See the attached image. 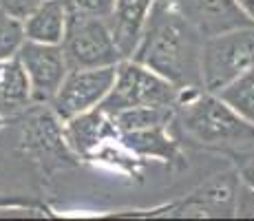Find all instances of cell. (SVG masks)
Here are the masks:
<instances>
[{"label":"cell","mask_w":254,"mask_h":221,"mask_svg":"<svg viewBox=\"0 0 254 221\" xmlns=\"http://www.w3.org/2000/svg\"><path fill=\"white\" fill-rule=\"evenodd\" d=\"M155 2L157 0H115L113 13L109 16V27L124 58L135 53Z\"/></svg>","instance_id":"obj_12"},{"label":"cell","mask_w":254,"mask_h":221,"mask_svg":"<svg viewBox=\"0 0 254 221\" xmlns=\"http://www.w3.org/2000/svg\"><path fill=\"white\" fill-rule=\"evenodd\" d=\"M64 137L66 144L75 155L91 159L106 142L120 140L113 117L97 106L93 111H86L82 115H75L64 122Z\"/></svg>","instance_id":"obj_11"},{"label":"cell","mask_w":254,"mask_h":221,"mask_svg":"<svg viewBox=\"0 0 254 221\" xmlns=\"http://www.w3.org/2000/svg\"><path fill=\"white\" fill-rule=\"evenodd\" d=\"M175 122L190 140L210 148H237L254 142V124L212 91H182Z\"/></svg>","instance_id":"obj_2"},{"label":"cell","mask_w":254,"mask_h":221,"mask_svg":"<svg viewBox=\"0 0 254 221\" xmlns=\"http://www.w3.org/2000/svg\"><path fill=\"white\" fill-rule=\"evenodd\" d=\"M237 173H239V179H241V184H246L248 188L254 190V155L241 161V166H239Z\"/></svg>","instance_id":"obj_22"},{"label":"cell","mask_w":254,"mask_h":221,"mask_svg":"<svg viewBox=\"0 0 254 221\" xmlns=\"http://www.w3.org/2000/svg\"><path fill=\"white\" fill-rule=\"evenodd\" d=\"M239 173L217 175L179 204L170 206V217H237Z\"/></svg>","instance_id":"obj_9"},{"label":"cell","mask_w":254,"mask_h":221,"mask_svg":"<svg viewBox=\"0 0 254 221\" xmlns=\"http://www.w3.org/2000/svg\"><path fill=\"white\" fill-rule=\"evenodd\" d=\"M237 217H254V190L248 188L246 184H239Z\"/></svg>","instance_id":"obj_21"},{"label":"cell","mask_w":254,"mask_h":221,"mask_svg":"<svg viewBox=\"0 0 254 221\" xmlns=\"http://www.w3.org/2000/svg\"><path fill=\"white\" fill-rule=\"evenodd\" d=\"M18 58L27 71L29 82H31L36 104H51L66 73L71 71L62 44H45L24 38Z\"/></svg>","instance_id":"obj_7"},{"label":"cell","mask_w":254,"mask_h":221,"mask_svg":"<svg viewBox=\"0 0 254 221\" xmlns=\"http://www.w3.org/2000/svg\"><path fill=\"white\" fill-rule=\"evenodd\" d=\"M237 4L243 9V13H246V16L254 22V0H237Z\"/></svg>","instance_id":"obj_23"},{"label":"cell","mask_w":254,"mask_h":221,"mask_svg":"<svg viewBox=\"0 0 254 221\" xmlns=\"http://www.w3.org/2000/svg\"><path fill=\"white\" fill-rule=\"evenodd\" d=\"M36 104L31 91V82L24 71L18 56L0 62V117L11 120V117L24 115Z\"/></svg>","instance_id":"obj_13"},{"label":"cell","mask_w":254,"mask_h":221,"mask_svg":"<svg viewBox=\"0 0 254 221\" xmlns=\"http://www.w3.org/2000/svg\"><path fill=\"white\" fill-rule=\"evenodd\" d=\"M24 24V38L45 44H62L69 24V9L64 0H45Z\"/></svg>","instance_id":"obj_15"},{"label":"cell","mask_w":254,"mask_h":221,"mask_svg":"<svg viewBox=\"0 0 254 221\" xmlns=\"http://www.w3.org/2000/svg\"><path fill=\"white\" fill-rule=\"evenodd\" d=\"M36 106V104H33ZM29 109L24 113L20 144L27 153L38 157L45 166H64L71 164L69 144L64 137V124L53 109H42L49 104H38L40 109Z\"/></svg>","instance_id":"obj_8"},{"label":"cell","mask_w":254,"mask_h":221,"mask_svg":"<svg viewBox=\"0 0 254 221\" xmlns=\"http://www.w3.org/2000/svg\"><path fill=\"white\" fill-rule=\"evenodd\" d=\"M217 95L228 106H232L243 120L254 124V69L239 75L237 80H232L223 88H219Z\"/></svg>","instance_id":"obj_17"},{"label":"cell","mask_w":254,"mask_h":221,"mask_svg":"<svg viewBox=\"0 0 254 221\" xmlns=\"http://www.w3.org/2000/svg\"><path fill=\"white\" fill-rule=\"evenodd\" d=\"M203 40L175 0H157L130 58L157 71L179 91H206L201 80Z\"/></svg>","instance_id":"obj_1"},{"label":"cell","mask_w":254,"mask_h":221,"mask_svg":"<svg viewBox=\"0 0 254 221\" xmlns=\"http://www.w3.org/2000/svg\"><path fill=\"white\" fill-rule=\"evenodd\" d=\"M69 69L115 67L124 60L106 18L69 11V24L62 40Z\"/></svg>","instance_id":"obj_5"},{"label":"cell","mask_w":254,"mask_h":221,"mask_svg":"<svg viewBox=\"0 0 254 221\" xmlns=\"http://www.w3.org/2000/svg\"><path fill=\"white\" fill-rule=\"evenodd\" d=\"M250 69H254V24L203 40L201 80L206 91L217 93Z\"/></svg>","instance_id":"obj_4"},{"label":"cell","mask_w":254,"mask_h":221,"mask_svg":"<svg viewBox=\"0 0 254 221\" xmlns=\"http://www.w3.org/2000/svg\"><path fill=\"white\" fill-rule=\"evenodd\" d=\"M115 75L117 65L95 69H71L49 106L62 122L97 109L113 88Z\"/></svg>","instance_id":"obj_6"},{"label":"cell","mask_w":254,"mask_h":221,"mask_svg":"<svg viewBox=\"0 0 254 221\" xmlns=\"http://www.w3.org/2000/svg\"><path fill=\"white\" fill-rule=\"evenodd\" d=\"M24 42V24L0 9V62L18 56Z\"/></svg>","instance_id":"obj_18"},{"label":"cell","mask_w":254,"mask_h":221,"mask_svg":"<svg viewBox=\"0 0 254 221\" xmlns=\"http://www.w3.org/2000/svg\"><path fill=\"white\" fill-rule=\"evenodd\" d=\"M179 95L182 91L157 71L139 65L133 58H124L117 65L115 84L100 109L115 115L135 106H177Z\"/></svg>","instance_id":"obj_3"},{"label":"cell","mask_w":254,"mask_h":221,"mask_svg":"<svg viewBox=\"0 0 254 221\" xmlns=\"http://www.w3.org/2000/svg\"><path fill=\"white\" fill-rule=\"evenodd\" d=\"M203 38L254 24L237 0H175Z\"/></svg>","instance_id":"obj_10"},{"label":"cell","mask_w":254,"mask_h":221,"mask_svg":"<svg viewBox=\"0 0 254 221\" xmlns=\"http://www.w3.org/2000/svg\"><path fill=\"white\" fill-rule=\"evenodd\" d=\"M173 124L120 133V142L128 153H133L137 157H155V159H162L166 164H170V161L179 159L177 137L170 133Z\"/></svg>","instance_id":"obj_14"},{"label":"cell","mask_w":254,"mask_h":221,"mask_svg":"<svg viewBox=\"0 0 254 221\" xmlns=\"http://www.w3.org/2000/svg\"><path fill=\"white\" fill-rule=\"evenodd\" d=\"M2 122H4V120H2V117H0V126H2Z\"/></svg>","instance_id":"obj_24"},{"label":"cell","mask_w":254,"mask_h":221,"mask_svg":"<svg viewBox=\"0 0 254 221\" xmlns=\"http://www.w3.org/2000/svg\"><path fill=\"white\" fill-rule=\"evenodd\" d=\"M45 0H0V9L18 20H27Z\"/></svg>","instance_id":"obj_20"},{"label":"cell","mask_w":254,"mask_h":221,"mask_svg":"<svg viewBox=\"0 0 254 221\" xmlns=\"http://www.w3.org/2000/svg\"><path fill=\"white\" fill-rule=\"evenodd\" d=\"M66 9L75 13H84V16H95V18H106L113 13L115 0H64Z\"/></svg>","instance_id":"obj_19"},{"label":"cell","mask_w":254,"mask_h":221,"mask_svg":"<svg viewBox=\"0 0 254 221\" xmlns=\"http://www.w3.org/2000/svg\"><path fill=\"white\" fill-rule=\"evenodd\" d=\"M175 115H177V106H135V109H126L115 113L113 122L120 133L128 131H141V129H153V126L173 124Z\"/></svg>","instance_id":"obj_16"}]
</instances>
